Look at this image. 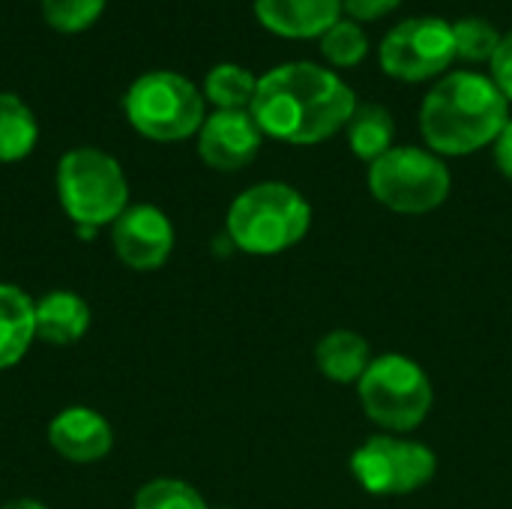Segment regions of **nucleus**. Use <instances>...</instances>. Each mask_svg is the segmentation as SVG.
I'll return each instance as SVG.
<instances>
[{
  "mask_svg": "<svg viewBox=\"0 0 512 509\" xmlns=\"http://www.w3.org/2000/svg\"><path fill=\"white\" fill-rule=\"evenodd\" d=\"M354 90L318 63H285L258 78L252 117L264 135L288 144H318L348 126Z\"/></svg>",
  "mask_w": 512,
  "mask_h": 509,
  "instance_id": "f257e3e1",
  "label": "nucleus"
},
{
  "mask_svg": "<svg viewBox=\"0 0 512 509\" xmlns=\"http://www.w3.org/2000/svg\"><path fill=\"white\" fill-rule=\"evenodd\" d=\"M510 123V102L489 75L453 72L441 78L420 108L426 144L444 156L477 153Z\"/></svg>",
  "mask_w": 512,
  "mask_h": 509,
  "instance_id": "f03ea898",
  "label": "nucleus"
},
{
  "mask_svg": "<svg viewBox=\"0 0 512 509\" xmlns=\"http://www.w3.org/2000/svg\"><path fill=\"white\" fill-rule=\"evenodd\" d=\"M312 225L309 201L288 183H258L228 210V237L249 255H279L297 246Z\"/></svg>",
  "mask_w": 512,
  "mask_h": 509,
  "instance_id": "7ed1b4c3",
  "label": "nucleus"
},
{
  "mask_svg": "<svg viewBox=\"0 0 512 509\" xmlns=\"http://www.w3.org/2000/svg\"><path fill=\"white\" fill-rule=\"evenodd\" d=\"M57 195L75 225L99 228L120 219L129 201V186L114 156L96 147H78L57 165Z\"/></svg>",
  "mask_w": 512,
  "mask_h": 509,
  "instance_id": "20e7f679",
  "label": "nucleus"
},
{
  "mask_svg": "<svg viewBox=\"0 0 512 509\" xmlns=\"http://www.w3.org/2000/svg\"><path fill=\"white\" fill-rule=\"evenodd\" d=\"M360 405L372 423L387 432H411L417 429L432 411V381L402 354L372 357L369 369L357 381Z\"/></svg>",
  "mask_w": 512,
  "mask_h": 509,
  "instance_id": "39448f33",
  "label": "nucleus"
},
{
  "mask_svg": "<svg viewBox=\"0 0 512 509\" xmlns=\"http://www.w3.org/2000/svg\"><path fill=\"white\" fill-rule=\"evenodd\" d=\"M129 123L153 141H183L204 126V96L177 72H147L123 99Z\"/></svg>",
  "mask_w": 512,
  "mask_h": 509,
  "instance_id": "423d86ee",
  "label": "nucleus"
},
{
  "mask_svg": "<svg viewBox=\"0 0 512 509\" xmlns=\"http://www.w3.org/2000/svg\"><path fill=\"white\" fill-rule=\"evenodd\" d=\"M372 195L393 213H432L450 195V171L438 153L393 147L369 165Z\"/></svg>",
  "mask_w": 512,
  "mask_h": 509,
  "instance_id": "0eeeda50",
  "label": "nucleus"
},
{
  "mask_svg": "<svg viewBox=\"0 0 512 509\" xmlns=\"http://www.w3.org/2000/svg\"><path fill=\"white\" fill-rule=\"evenodd\" d=\"M438 471L435 453L408 438L396 435H375L363 441L351 456V474L363 492L378 498L411 495L423 489Z\"/></svg>",
  "mask_w": 512,
  "mask_h": 509,
  "instance_id": "6e6552de",
  "label": "nucleus"
},
{
  "mask_svg": "<svg viewBox=\"0 0 512 509\" xmlns=\"http://www.w3.org/2000/svg\"><path fill=\"white\" fill-rule=\"evenodd\" d=\"M453 24L438 15L399 21L381 42V66L402 81H426L441 75L456 60Z\"/></svg>",
  "mask_w": 512,
  "mask_h": 509,
  "instance_id": "1a4fd4ad",
  "label": "nucleus"
},
{
  "mask_svg": "<svg viewBox=\"0 0 512 509\" xmlns=\"http://www.w3.org/2000/svg\"><path fill=\"white\" fill-rule=\"evenodd\" d=\"M111 240H114L117 258L126 267L156 270L168 261L174 249V228H171V219L159 207L138 204L120 213V219L111 228Z\"/></svg>",
  "mask_w": 512,
  "mask_h": 509,
  "instance_id": "9d476101",
  "label": "nucleus"
},
{
  "mask_svg": "<svg viewBox=\"0 0 512 509\" xmlns=\"http://www.w3.org/2000/svg\"><path fill=\"white\" fill-rule=\"evenodd\" d=\"M261 138L252 111H213L198 129V153L216 171H237L258 156Z\"/></svg>",
  "mask_w": 512,
  "mask_h": 509,
  "instance_id": "9b49d317",
  "label": "nucleus"
},
{
  "mask_svg": "<svg viewBox=\"0 0 512 509\" xmlns=\"http://www.w3.org/2000/svg\"><path fill=\"white\" fill-rule=\"evenodd\" d=\"M48 441L63 459L78 462V465H90V462H99L111 453L114 435H111V426L102 414H96L93 408L75 405V408L60 411L51 420Z\"/></svg>",
  "mask_w": 512,
  "mask_h": 509,
  "instance_id": "f8f14e48",
  "label": "nucleus"
},
{
  "mask_svg": "<svg viewBox=\"0 0 512 509\" xmlns=\"http://www.w3.org/2000/svg\"><path fill=\"white\" fill-rule=\"evenodd\" d=\"M258 21L288 39L324 36L342 15V0H255Z\"/></svg>",
  "mask_w": 512,
  "mask_h": 509,
  "instance_id": "ddd939ff",
  "label": "nucleus"
},
{
  "mask_svg": "<svg viewBox=\"0 0 512 509\" xmlns=\"http://www.w3.org/2000/svg\"><path fill=\"white\" fill-rule=\"evenodd\" d=\"M90 327V306L72 291H54L36 303V336L48 345H75Z\"/></svg>",
  "mask_w": 512,
  "mask_h": 509,
  "instance_id": "4468645a",
  "label": "nucleus"
},
{
  "mask_svg": "<svg viewBox=\"0 0 512 509\" xmlns=\"http://www.w3.org/2000/svg\"><path fill=\"white\" fill-rule=\"evenodd\" d=\"M36 339V303L15 285H0V369L15 366Z\"/></svg>",
  "mask_w": 512,
  "mask_h": 509,
  "instance_id": "2eb2a0df",
  "label": "nucleus"
},
{
  "mask_svg": "<svg viewBox=\"0 0 512 509\" xmlns=\"http://www.w3.org/2000/svg\"><path fill=\"white\" fill-rule=\"evenodd\" d=\"M372 363L369 342L354 330H333L315 345V366L336 384L360 381Z\"/></svg>",
  "mask_w": 512,
  "mask_h": 509,
  "instance_id": "dca6fc26",
  "label": "nucleus"
},
{
  "mask_svg": "<svg viewBox=\"0 0 512 509\" xmlns=\"http://www.w3.org/2000/svg\"><path fill=\"white\" fill-rule=\"evenodd\" d=\"M393 135H396V123L384 105L363 102L354 108V114L348 120V144L363 162L372 165L387 150H393Z\"/></svg>",
  "mask_w": 512,
  "mask_h": 509,
  "instance_id": "f3484780",
  "label": "nucleus"
},
{
  "mask_svg": "<svg viewBox=\"0 0 512 509\" xmlns=\"http://www.w3.org/2000/svg\"><path fill=\"white\" fill-rule=\"evenodd\" d=\"M39 138L33 111L12 93H0V162L24 159Z\"/></svg>",
  "mask_w": 512,
  "mask_h": 509,
  "instance_id": "a211bd4d",
  "label": "nucleus"
},
{
  "mask_svg": "<svg viewBox=\"0 0 512 509\" xmlns=\"http://www.w3.org/2000/svg\"><path fill=\"white\" fill-rule=\"evenodd\" d=\"M255 90H258V78L237 63H219L204 78V96L219 111H249Z\"/></svg>",
  "mask_w": 512,
  "mask_h": 509,
  "instance_id": "6ab92c4d",
  "label": "nucleus"
},
{
  "mask_svg": "<svg viewBox=\"0 0 512 509\" xmlns=\"http://www.w3.org/2000/svg\"><path fill=\"white\" fill-rule=\"evenodd\" d=\"M369 51V39L357 21H336L324 36H321V54L333 66H357Z\"/></svg>",
  "mask_w": 512,
  "mask_h": 509,
  "instance_id": "aec40b11",
  "label": "nucleus"
},
{
  "mask_svg": "<svg viewBox=\"0 0 512 509\" xmlns=\"http://www.w3.org/2000/svg\"><path fill=\"white\" fill-rule=\"evenodd\" d=\"M132 509H207V504L183 480H153L135 495Z\"/></svg>",
  "mask_w": 512,
  "mask_h": 509,
  "instance_id": "412c9836",
  "label": "nucleus"
},
{
  "mask_svg": "<svg viewBox=\"0 0 512 509\" xmlns=\"http://www.w3.org/2000/svg\"><path fill=\"white\" fill-rule=\"evenodd\" d=\"M453 36H456V54L465 60H492L501 45V33L483 18L453 21Z\"/></svg>",
  "mask_w": 512,
  "mask_h": 509,
  "instance_id": "4be33fe9",
  "label": "nucleus"
},
{
  "mask_svg": "<svg viewBox=\"0 0 512 509\" xmlns=\"http://www.w3.org/2000/svg\"><path fill=\"white\" fill-rule=\"evenodd\" d=\"M105 9V0H42V15L51 27L75 33L90 27Z\"/></svg>",
  "mask_w": 512,
  "mask_h": 509,
  "instance_id": "5701e85b",
  "label": "nucleus"
},
{
  "mask_svg": "<svg viewBox=\"0 0 512 509\" xmlns=\"http://www.w3.org/2000/svg\"><path fill=\"white\" fill-rule=\"evenodd\" d=\"M492 81L507 96V102H512V30L501 36V45L492 57Z\"/></svg>",
  "mask_w": 512,
  "mask_h": 509,
  "instance_id": "b1692460",
  "label": "nucleus"
},
{
  "mask_svg": "<svg viewBox=\"0 0 512 509\" xmlns=\"http://www.w3.org/2000/svg\"><path fill=\"white\" fill-rule=\"evenodd\" d=\"M402 0H342V9L354 18V21H375L384 18L387 12H393Z\"/></svg>",
  "mask_w": 512,
  "mask_h": 509,
  "instance_id": "393cba45",
  "label": "nucleus"
},
{
  "mask_svg": "<svg viewBox=\"0 0 512 509\" xmlns=\"http://www.w3.org/2000/svg\"><path fill=\"white\" fill-rule=\"evenodd\" d=\"M495 162L501 168V174L512 180V120L501 129V135L495 138Z\"/></svg>",
  "mask_w": 512,
  "mask_h": 509,
  "instance_id": "a878e982",
  "label": "nucleus"
},
{
  "mask_svg": "<svg viewBox=\"0 0 512 509\" xmlns=\"http://www.w3.org/2000/svg\"><path fill=\"white\" fill-rule=\"evenodd\" d=\"M3 509H45L39 501H27V498H21V501H12V504H6Z\"/></svg>",
  "mask_w": 512,
  "mask_h": 509,
  "instance_id": "bb28decb",
  "label": "nucleus"
},
{
  "mask_svg": "<svg viewBox=\"0 0 512 509\" xmlns=\"http://www.w3.org/2000/svg\"><path fill=\"white\" fill-rule=\"evenodd\" d=\"M216 509H228V507H216Z\"/></svg>",
  "mask_w": 512,
  "mask_h": 509,
  "instance_id": "cd10ccee",
  "label": "nucleus"
}]
</instances>
